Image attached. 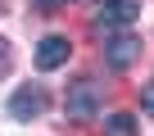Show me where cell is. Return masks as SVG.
<instances>
[{"mask_svg": "<svg viewBox=\"0 0 154 136\" xmlns=\"http://www.w3.org/2000/svg\"><path fill=\"white\" fill-rule=\"evenodd\" d=\"M140 113H149V118H154V82H145V86H140Z\"/></svg>", "mask_w": 154, "mask_h": 136, "instance_id": "52a82bcc", "label": "cell"}, {"mask_svg": "<svg viewBox=\"0 0 154 136\" xmlns=\"http://www.w3.org/2000/svg\"><path fill=\"white\" fill-rule=\"evenodd\" d=\"M136 18H140V0H104L95 14V32H122Z\"/></svg>", "mask_w": 154, "mask_h": 136, "instance_id": "3957f363", "label": "cell"}, {"mask_svg": "<svg viewBox=\"0 0 154 136\" xmlns=\"http://www.w3.org/2000/svg\"><path fill=\"white\" fill-rule=\"evenodd\" d=\"M104 131L109 136H136V118L131 113H109L104 118Z\"/></svg>", "mask_w": 154, "mask_h": 136, "instance_id": "8992f818", "label": "cell"}, {"mask_svg": "<svg viewBox=\"0 0 154 136\" xmlns=\"http://www.w3.org/2000/svg\"><path fill=\"white\" fill-rule=\"evenodd\" d=\"M9 68H14V50H9V41H5V36H0V77H5Z\"/></svg>", "mask_w": 154, "mask_h": 136, "instance_id": "ba28073f", "label": "cell"}, {"mask_svg": "<svg viewBox=\"0 0 154 136\" xmlns=\"http://www.w3.org/2000/svg\"><path fill=\"white\" fill-rule=\"evenodd\" d=\"M68 54H72V41L54 32V36H45V41L36 45V68H41V73H54V68L68 63Z\"/></svg>", "mask_w": 154, "mask_h": 136, "instance_id": "5b68a950", "label": "cell"}, {"mask_svg": "<svg viewBox=\"0 0 154 136\" xmlns=\"http://www.w3.org/2000/svg\"><path fill=\"white\" fill-rule=\"evenodd\" d=\"M136 59H140V36H131V32H113V36L104 41V63L113 68V73H127Z\"/></svg>", "mask_w": 154, "mask_h": 136, "instance_id": "277c9868", "label": "cell"}, {"mask_svg": "<svg viewBox=\"0 0 154 136\" xmlns=\"http://www.w3.org/2000/svg\"><path fill=\"white\" fill-rule=\"evenodd\" d=\"M36 5H41V9H45V14H54V9H59V5H68V0H36Z\"/></svg>", "mask_w": 154, "mask_h": 136, "instance_id": "9c48e42d", "label": "cell"}, {"mask_svg": "<svg viewBox=\"0 0 154 136\" xmlns=\"http://www.w3.org/2000/svg\"><path fill=\"white\" fill-rule=\"evenodd\" d=\"M63 109H68V118H77V122L100 118V91H95V82H91V77H77V82L68 86Z\"/></svg>", "mask_w": 154, "mask_h": 136, "instance_id": "6da1fadb", "label": "cell"}, {"mask_svg": "<svg viewBox=\"0 0 154 136\" xmlns=\"http://www.w3.org/2000/svg\"><path fill=\"white\" fill-rule=\"evenodd\" d=\"M45 104H50L45 86H41V82H27V86H18V91L9 95V118H14V122H32V118L45 113Z\"/></svg>", "mask_w": 154, "mask_h": 136, "instance_id": "7a4b0ae2", "label": "cell"}]
</instances>
